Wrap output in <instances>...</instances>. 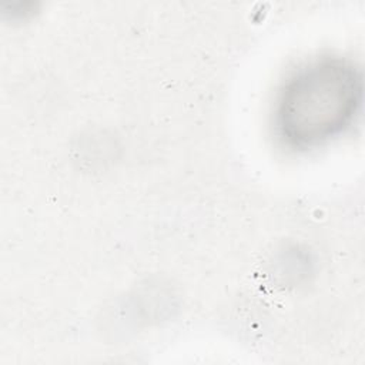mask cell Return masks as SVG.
I'll return each mask as SVG.
<instances>
[{"mask_svg":"<svg viewBox=\"0 0 365 365\" xmlns=\"http://www.w3.org/2000/svg\"><path fill=\"white\" fill-rule=\"evenodd\" d=\"M362 101V71L352 60L314 57L281 83L272 108L274 133L287 148L321 147L354 125Z\"/></svg>","mask_w":365,"mask_h":365,"instance_id":"1","label":"cell"}]
</instances>
